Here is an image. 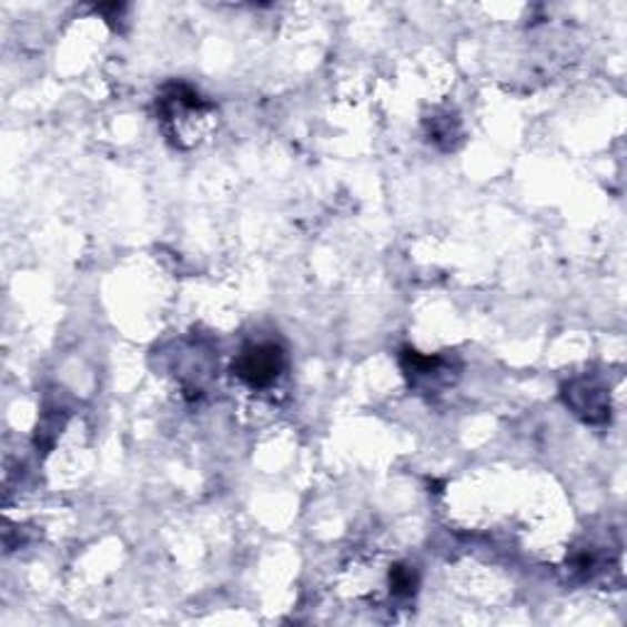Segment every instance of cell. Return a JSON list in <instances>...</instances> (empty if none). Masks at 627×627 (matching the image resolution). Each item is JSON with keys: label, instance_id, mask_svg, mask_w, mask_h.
<instances>
[{"label": "cell", "instance_id": "cell-2", "mask_svg": "<svg viewBox=\"0 0 627 627\" xmlns=\"http://www.w3.org/2000/svg\"><path fill=\"white\" fill-rule=\"evenodd\" d=\"M564 400L578 417H584L586 422H606L608 419V393L600 383L590 381V377H578L564 387Z\"/></svg>", "mask_w": 627, "mask_h": 627}, {"label": "cell", "instance_id": "cell-3", "mask_svg": "<svg viewBox=\"0 0 627 627\" xmlns=\"http://www.w3.org/2000/svg\"><path fill=\"white\" fill-rule=\"evenodd\" d=\"M390 586H393L395 596L409 598L417 590V574L409 566H395L393 574H390Z\"/></svg>", "mask_w": 627, "mask_h": 627}, {"label": "cell", "instance_id": "cell-1", "mask_svg": "<svg viewBox=\"0 0 627 627\" xmlns=\"http://www.w3.org/2000/svg\"><path fill=\"white\" fill-rule=\"evenodd\" d=\"M287 356L275 343H257L241 351L233 363V373L239 375L247 387H270L285 373Z\"/></svg>", "mask_w": 627, "mask_h": 627}]
</instances>
